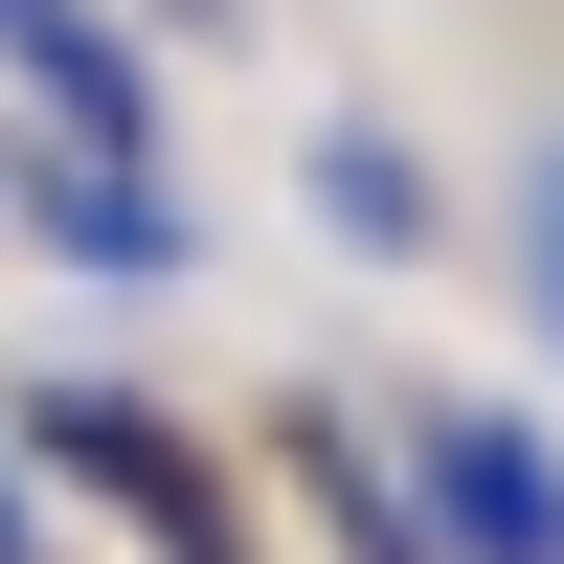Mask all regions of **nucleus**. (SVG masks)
I'll return each mask as SVG.
<instances>
[{
    "label": "nucleus",
    "instance_id": "nucleus-5",
    "mask_svg": "<svg viewBox=\"0 0 564 564\" xmlns=\"http://www.w3.org/2000/svg\"><path fill=\"white\" fill-rule=\"evenodd\" d=\"M316 226H339V249H430V181H406V135H316Z\"/></svg>",
    "mask_w": 564,
    "mask_h": 564
},
{
    "label": "nucleus",
    "instance_id": "nucleus-2",
    "mask_svg": "<svg viewBox=\"0 0 564 564\" xmlns=\"http://www.w3.org/2000/svg\"><path fill=\"white\" fill-rule=\"evenodd\" d=\"M430 564H564V452L520 430V406H430Z\"/></svg>",
    "mask_w": 564,
    "mask_h": 564
},
{
    "label": "nucleus",
    "instance_id": "nucleus-3",
    "mask_svg": "<svg viewBox=\"0 0 564 564\" xmlns=\"http://www.w3.org/2000/svg\"><path fill=\"white\" fill-rule=\"evenodd\" d=\"M0 68H23L45 113L90 135V159H135V135H159V113H135V45L90 23V0H0Z\"/></svg>",
    "mask_w": 564,
    "mask_h": 564
},
{
    "label": "nucleus",
    "instance_id": "nucleus-1",
    "mask_svg": "<svg viewBox=\"0 0 564 564\" xmlns=\"http://www.w3.org/2000/svg\"><path fill=\"white\" fill-rule=\"evenodd\" d=\"M45 452H68V475L113 497V520L159 542V564H249V520H226V475H204V452L159 430V406H113V384H45Z\"/></svg>",
    "mask_w": 564,
    "mask_h": 564
},
{
    "label": "nucleus",
    "instance_id": "nucleus-7",
    "mask_svg": "<svg viewBox=\"0 0 564 564\" xmlns=\"http://www.w3.org/2000/svg\"><path fill=\"white\" fill-rule=\"evenodd\" d=\"M23 542H45V520H23V475H0V564H23Z\"/></svg>",
    "mask_w": 564,
    "mask_h": 564
},
{
    "label": "nucleus",
    "instance_id": "nucleus-6",
    "mask_svg": "<svg viewBox=\"0 0 564 564\" xmlns=\"http://www.w3.org/2000/svg\"><path fill=\"white\" fill-rule=\"evenodd\" d=\"M520 271H542V316H564V159L520 181Z\"/></svg>",
    "mask_w": 564,
    "mask_h": 564
},
{
    "label": "nucleus",
    "instance_id": "nucleus-4",
    "mask_svg": "<svg viewBox=\"0 0 564 564\" xmlns=\"http://www.w3.org/2000/svg\"><path fill=\"white\" fill-rule=\"evenodd\" d=\"M0 204H23V226H68L90 271H181V204H159L135 159H90V135H45V181H0Z\"/></svg>",
    "mask_w": 564,
    "mask_h": 564
}]
</instances>
